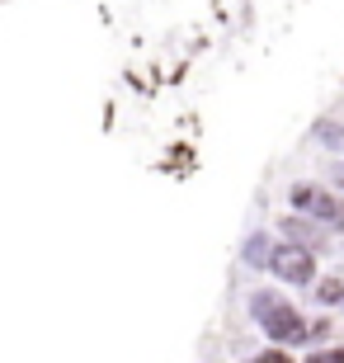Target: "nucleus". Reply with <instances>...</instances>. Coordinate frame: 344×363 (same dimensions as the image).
Listing matches in <instances>:
<instances>
[{"label":"nucleus","mask_w":344,"mask_h":363,"mask_svg":"<svg viewBox=\"0 0 344 363\" xmlns=\"http://www.w3.org/2000/svg\"><path fill=\"white\" fill-rule=\"evenodd\" d=\"M260 363H292V359L283 350H265V354H260Z\"/></svg>","instance_id":"11"},{"label":"nucleus","mask_w":344,"mask_h":363,"mask_svg":"<svg viewBox=\"0 0 344 363\" xmlns=\"http://www.w3.org/2000/svg\"><path fill=\"white\" fill-rule=\"evenodd\" d=\"M260 325H265V335L274 340L278 350H288V345H306V335H311V325H306L302 316H297V307H288V302H283L278 311H269Z\"/></svg>","instance_id":"2"},{"label":"nucleus","mask_w":344,"mask_h":363,"mask_svg":"<svg viewBox=\"0 0 344 363\" xmlns=\"http://www.w3.org/2000/svg\"><path fill=\"white\" fill-rule=\"evenodd\" d=\"M321 142H335V147H340L344 133H340V128H331V123H321Z\"/></svg>","instance_id":"9"},{"label":"nucleus","mask_w":344,"mask_h":363,"mask_svg":"<svg viewBox=\"0 0 344 363\" xmlns=\"http://www.w3.org/2000/svg\"><path fill=\"white\" fill-rule=\"evenodd\" d=\"M250 363H260V359H250Z\"/></svg>","instance_id":"14"},{"label":"nucleus","mask_w":344,"mask_h":363,"mask_svg":"<svg viewBox=\"0 0 344 363\" xmlns=\"http://www.w3.org/2000/svg\"><path fill=\"white\" fill-rule=\"evenodd\" d=\"M316 194H321L316 184H297V189H292V208H297V213H311V203H316Z\"/></svg>","instance_id":"8"},{"label":"nucleus","mask_w":344,"mask_h":363,"mask_svg":"<svg viewBox=\"0 0 344 363\" xmlns=\"http://www.w3.org/2000/svg\"><path fill=\"white\" fill-rule=\"evenodd\" d=\"M316 302H321V307H335V302H344V283H340V279H321V283H316Z\"/></svg>","instance_id":"7"},{"label":"nucleus","mask_w":344,"mask_h":363,"mask_svg":"<svg viewBox=\"0 0 344 363\" xmlns=\"http://www.w3.org/2000/svg\"><path fill=\"white\" fill-rule=\"evenodd\" d=\"M306 363H340V354H335V350H316Z\"/></svg>","instance_id":"10"},{"label":"nucleus","mask_w":344,"mask_h":363,"mask_svg":"<svg viewBox=\"0 0 344 363\" xmlns=\"http://www.w3.org/2000/svg\"><path fill=\"white\" fill-rule=\"evenodd\" d=\"M311 217H316V222H331L335 231H344V199H335V194H316Z\"/></svg>","instance_id":"5"},{"label":"nucleus","mask_w":344,"mask_h":363,"mask_svg":"<svg viewBox=\"0 0 344 363\" xmlns=\"http://www.w3.org/2000/svg\"><path fill=\"white\" fill-rule=\"evenodd\" d=\"M278 307H283V297H278V293H269V288H260V293L250 297V311H255V321H265L269 311H278Z\"/></svg>","instance_id":"6"},{"label":"nucleus","mask_w":344,"mask_h":363,"mask_svg":"<svg viewBox=\"0 0 344 363\" xmlns=\"http://www.w3.org/2000/svg\"><path fill=\"white\" fill-rule=\"evenodd\" d=\"M283 227H288L292 241H302V250H316V245L326 241V236H321V227H316V217H288Z\"/></svg>","instance_id":"4"},{"label":"nucleus","mask_w":344,"mask_h":363,"mask_svg":"<svg viewBox=\"0 0 344 363\" xmlns=\"http://www.w3.org/2000/svg\"><path fill=\"white\" fill-rule=\"evenodd\" d=\"M331 175H335V184H340V189H344V165H335Z\"/></svg>","instance_id":"12"},{"label":"nucleus","mask_w":344,"mask_h":363,"mask_svg":"<svg viewBox=\"0 0 344 363\" xmlns=\"http://www.w3.org/2000/svg\"><path fill=\"white\" fill-rule=\"evenodd\" d=\"M274 250L278 245L269 241L265 231H255V236H245V245H240V259H245L250 269H269V264H274Z\"/></svg>","instance_id":"3"},{"label":"nucleus","mask_w":344,"mask_h":363,"mask_svg":"<svg viewBox=\"0 0 344 363\" xmlns=\"http://www.w3.org/2000/svg\"><path fill=\"white\" fill-rule=\"evenodd\" d=\"M269 269H274L283 283H297V288L316 283V259H311V250H302V245H278Z\"/></svg>","instance_id":"1"},{"label":"nucleus","mask_w":344,"mask_h":363,"mask_svg":"<svg viewBox=\"0 0 344 363\" xmlns=\"http://www.w3.org/2000/svg\"><path fill=\"white\" fill-rule=\"evenodd\" d=\"M340 363H344V350H340Z\"/></svg>","instance_id":"13"}]
</instances>
